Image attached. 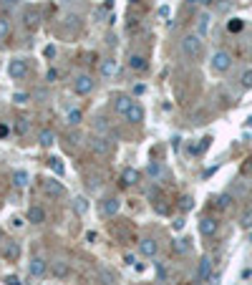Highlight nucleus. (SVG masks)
I'll list each match as a JSON object with an SVG mask.
<instances>
[{"label": "nucleus", "mask_w": 252, "mask_h": 285, "mask_svg": "<svg viewBox=\"0 0 252 285\" xmlns=\"http://www.w3.org/2000/svg\"><path fill=\"white\" fill-rule=\"evenodd\" d=\"M182 53L187 58H199L202 56V36L199 33H189L182 38Z\"/></svg>", "instance_id": "obj_1"}, {"label": "nucleus", "mask_w": 252, "mask_h": 285, "mask_svg": "<svg viewBox=\"0 0 252 285\" xmlns=\"http://www.w3.org/2000/svg\"><path fill=\"white\" fill-rule=\"evenodd\" d=\"M209 68L214 74H227L232 68V53L229 51H214L209 58Z\"/></svg>", "instance_id": "obj_2"}, {"label": "nucleus", "mask_w": 252, "mask_h": 285, "mask_svg": "<svg viewBox=\"0 0 252 285\" xmlns=\"http://www.w3.org/2000/svg\"><path fill=\"white\" fill-rule=\"evenodd\" d=\"M73 91H76L78 96H89V94L94 91V79H91L89 74H78V76L73 79Z\"/></svg>", "instance_id": "obj_3"}, {"label": "nucleus", "mask_w": 252, "mask_h": 285, "mask_svg": "<svg viewBox=\"0 0 252 285\" xmlns=\"http://www.w3.org/2000/svg\"><path fill=\"white\" fill-rule=\"evenodd\" d=\"M89 147H91V152L96 154V157H109L111 154V141L106 139V136H91V141H89Z\"/></svg>", "instance_id": "obj_4"}, {"label": "nucleus", "mask_w": 252, "mask_h": 285, "mask_svg": "<svg viewBox=\"0 0 252 285\" xmlns=\"http://www.w3.org/2000/svg\"><path fill=\"white\" fill-rule=\"evenodd\" d=\"M8 76H11V79H26V76H28V61H26V58H11V63H8Z\"/></svg>", "instance_id": "obj_5"}, {"label": "nucleus", "mask_w": 252, "mask_h": 285, "mask_svg": "<svg viewBox=\"0 0 252 285\" xmlns=\"http://www.w3.org/2000/svg\"><path fill=\"white\" fill-rule=\"evenodd\" d=\"M46 272H48V262H46L41 255L31 257V262H28V275H31V277H43Z\"/></svg>", "instance_id": "obj_6"}, {"label": "nucleus", "mask_w": 252, "mask_h": 285, "mask_svg": "<svg viewBox=\"0 0 252 285\" xmlns=\"http://www.w3.org/2000/svg\"><path fill=\"white\" fill-rule=\"evenodd\" d=\"M197 282H204V280H209L212 277V257L209 255H204L202 260H199V265H197Z\"/></svg>", "instance_id": "obj_7"}, {"label": "nucleus", "mask_w": 252, "mask_h": 285, "mask_svg": "<svg viewBox=\"0 0 252 285\" xmlns=\"http://www.w3.org/2000/svg\"><path fill=\"white\" fill-rule=\"evenodd\" d=\"M139 252H141L144 257H156L159 242H156L154 237H144V240H139Z\"/></svg>", "instance_id": "obj_8"}, {"label": "nucleus", "mask_w": 252, "mask_h": 285, "mask_svg": "<svg viewBox=\"0 0 252 285\" xmlns=\"http://www.w3.org/2000/svg\"><path fill=\"white\" fill-rule=\"evenodd\" d=\"M51 272H53V277H68L71 275V262L68 260H53Z\"/></svg>", "instance_id": "obj_9"}, {"label": "nucleus", "mask_w": 252, "mask_h": 285, "mask_svg": "<svg viewBox=\"0 0 252 285\" xmlns=\"http://www.w3.org/2000/svg\"><path fill=\"white\" fill-rule=\"evenodd\" d=\"M43 192L51 194V197H63L66 194V187L58 179H48V182H43Z\"/></svg>", "instance_id": "obj_10"}, {"label": "nucleus", "mask_w": 252, "mask_h": 285, "mask_svg": "<svg viewBox=\"0 0 252 285\" xmlns=\"http://www.w3.org/2000/svg\"><path fill=\"white\" fill-rule=\"evenodd\" d=\"M119 207H121V202H119L116 197H106V199L101 202V215H104V217H114V215L119 212Z\"/></svg>", "instance_id": "obj_11"}, {"label": "nucleus", "mask_w": 252, "mask_h": 285, "mask_svg": "<svg viewBox=\"0 0 252 285\" xmlns=\"http://www.w3.org/2000/svg\"><path fill=\"white\" fill-rule=\"evenodd\" d=\"M217 230H219V222H217L214 217H204V220H199V232H202L204 237H212Z\"/></svg>", "instance_id": "obj_12"}, {"label": "nucleus", "mask_w": 252, "mask_h": 285, "mask_svg": "<svg viewBox=\"0 0 252 285\" xmlns=\"http://www.w3.org/2000/svg\"><path fill=\"white\" fill-rule=\"evenodd\" d=\"M28 222L31 225H43L46 222V209L43 207H38V204H33V207H28Z\"/></svg>", "instance_id": "obj_13"}, {"label": "nucleus", "mask_w": 252, "mask_h": 285, "mask_svg": "<svg viewBox=\"0 0 252 285\" xmlns=\"http://www.w3.org/2000/svg\"><path fill=\"white\" fill-rule=\"evenodd\" d=\"M146 174L151 177V182H161V179L166 177V169H164L159 162H149V167H146Z\"/></svg>", "instance_id": "obj_14"}, {"label": "nucleus", "mask_w": 252, "mask_h": 285, "mask_svg": "<svg viewBox=\"0 0 252 285\" xmlns=\"http://www.w3.org/2000/svg\"><path fill=\"white\" fill-rule=\"evenodd\" d=\"M121 184H126V187L139 184V172H136L134 167H126V169L121 172Z\"/></svg>", "instance_id": "obj_15"}, {"label": "nucleus", "mask_w": 252, "mask_h": 285, "mask_svg": "<svg viewBox=\"0 0 252 285\" xmlns=\"http://www.w3.org/2000/svg\"><path fill=\"white\" fill-rule=\"evenodd\" d=\"M131 106H134V99H131V96H124V94L116 96V101H114V109H116L119 114H126Z\"/></svg>", "instance_id": "obj_16"}, {"label": "nucleus", "mask_w": 252, "mask_h": 285, "mask_svg": "<svg viewBox=\"0 0 252 285\" xmlns=\"http://www.w3.org/2000/svg\"><path fill=\"white\" fill-rule=\"evenodd\" d=\"M124 116H126V121H131V124H141V121H144V109H141L139 104H134Z\"/></svg>", "instance_id": "obj_17"}, {"label": "nucleus", "mask_w": 252, "mask_h": 285, "mask_svg": "<svg viewBox=\"0 0 252 285\" xmlns=\"http://www.w3.org/2000/svg\"><path fill=\"white\" fill-rule=\"evenodd\" d=\"M11 182H13V187H18V189H23V187H28V182H31V177H28V172H23V169H18V172H13V177H11Z\"/></svg>", "instance_id": "obj_18"}, {"label": "nucleus", "mask_w": 252, "mask_h": 285, "mask_svg": "<svg viewBox=\"0 0 252 285\" xmlns=\"http://www.w3.org/2000/svg\"><path fill=\"white\" fill-rule=\"evenodd\" d=\"M3 257H6V260H11V262H13V260H18V257H21V245H18V242H8V245H6V250H3Z\"/></svg>", "instance_id": "obj_19"}, {"label": "nucleus", "mask_w": 252, "mask_h": 285, "mask_svg": "<svg viewBox=\"0 0 252 285\" xmlns=\"http://www.w3.org/2000/svg\"><path fill=\"white\" fill-rule=\"evenodd\" d=\"M209 21H212V18H209V13H202V16L197 18V33H199L202 38L209 33Z\"/></svg>", "instance_id": "obj_20"}, {"label": "nucleus", "mask_w": 252, "mask_h": 285, "mask_svg": "<svg viewBox=\"0 0 252 285\" xmlns=\"http://www.w3.org/2000/svg\"><path fill=\"white\" fill-rule=\"evenodd\" d=\"M114 74H116V61L114 58H104L101 61V76L104 79H111Z\"/></svg>", "instance_id": "obj_21"}, {"label": "nucleus", "mask_w": 252, "mask_h": 285, "mask_svg": "<svg viewBox=\"0 0 252 285\" xmlns=\"http://www.w3.org/2000/svg\"><path fill=\"white\" fill-rule=\"evenodd\" d=\"M189 250H192V240H189V237L174 240V252H177V255H187Z\"/></svg>", "instance_id": "obj_22"}, {"label": "nucleus", "mask_w": 252, "mask_h": 285, "mask_svg": "<svg viewBox=\"0 0 252 285\" xmlns=\"http://www.w3.org/2000/svg\"><path fill=\"white\" fill-rule=\"evenodd\" d=\"M38 144H41V147H53V144H56V134H53L51 129H43V131L38 134Z\"/></svg>", "instance_id": "obj_23"}, {"label": "nucleus", "mask_w": 252, "mask_h": 285, "mask_svg": "<svg viewBox=\"0 0 252 285\" xmlns=\"http://www.w3.org/2000/svg\"><path fill=\"white\" fill-rule=\"evenodd\" d=\"M38 21H41V13L33 8V11H28V13H26V21H23V23H26V28H36V26H38Z\"/></svg>", "instance_id": "obj_24"}, {"label": "nucleus", "mask_w": 252, "mask_h": 285, "mask_svg": "<svg viewBox=\"0 0 252 285\" xmlns=\"http://www.w3.org/2000/svg\"><path fill=\"white\" fill-rule=\"evenodd\" d=\"M129 68L131 71H144L146 68V58L144 56H131L129 58Z\"/></svg>", "instance_id": "obj_25"}, {"label": "nucleus", "mask_w": 252, "mask_h": 285, "mask_svg": "<svg viewBox=\"0 0 252 285\" xmlns=\"http://www.w3.org/2000/svg\"><path fill=\"white\" fill-rule=\"evenodd\" d=\"M81 121H83L81 109H76V106H73V109H68V124H71V126H78Z\"/></svg>", "instance_id": "obj_26"}, {"label": "nucleus", "mask_w": 252, "mask_h": 285, "mask_svg": "<svg viewBox=\"0 0 252 285\" xmlns=\"http://www.w3.org/2000/svg\"><path fill=\"white\" fill-rule=\"evenodd\" d=\"M28 131H31V121H28V119H23V116H21V119H16V134L26 136Z\"/></svg>", "instance_id": "obj_27"}, {"label": "nucleus", "mask_w": 252, "mask_h": 285, "mask_svg": "<svg viewBox=\"0 0 252 285\" xmlns=\"http://www.w3.org/2000/svg\"><path fill=\"white\" fill-rule=\"evenodd\" d=\"M192 207H194V197H192V194H182V197H179V209H182V212H189Z\"/></svg>", "instance_id": "obj_28"}, {"label": "nucleus", "mask_w": 252, "mask_h": 285, "mask_svg": "<svg viewBox=\"0 0 252 285\" xmlns=\"http://www.w3.org/2000/svg\"><path fill=\"white\" fill-rule=\"evenodd\" d=\"M73 209H76V215H86L89 199H86V197H76V199H73Z\"/></svg>", "instance_id": "obj_29"}, {"label": "nucleus", "mask_w": 252, "mask_h": 285, "mask_svg": "<svg viewBox=\"0 0 252 285\" xmlns=\"http://www.w3.org/2000/svg\"><path fill=\"white\" fill-rule=\"evenodd\" d=\"M209 141H212V136H204V139H202L197 147H189V154H194V157H197V154H202V152L209 147Z\"/></svg>", "instance_id": "obj_30"}, {"label": "nucleus", "mask_w": 252, "mask_h": 285, "mask_svg": "<svg viewBox=\"0 0 252 285\" xmlns=\"http://www.w3.org/2000/svg\"><path fill=\"white\" fill-rule=\"evenodd\" d=\"M242 28H244V21H242V18H232V21L227 23V31H229V33H239Z\"/></svg>", "instance_id": "obj_31"}, {"label": "nucleus", "mask_w": 252, "mask_h": 285, "mask_svg": "<svg viewBox=\"0 0 252 285\" xmlns=\"http://www.w3.org/2000/svg\"><path fill=\"white\" fill-rule=\"evenodd\" d=\"M94 129L99 131V136H104V134L109 131V124H106V119H104V116H99V119L94 121Z\"/></svg>", "instance_id": "obj_32"}, {"label": "nucleus", "mask_w": 252, "mask_h": 285, "mask_svg": "<svg viewBox=\"0 0 252 285\" xmlns=\"http://www.w3.org/2000/svg\"><path fill=\"white\" fill-rule=\"evenodd\" d=\"M239 84H242V89H252V68L242 71V76H239Z\"/></svg>", "instance_id": "obj_33"}, {"label": "nucleus", "mask_w": 252, "mask_h": 285, "mask_svg": "<svg viewBox=\"0 0 252 285\" xmlns=\"http://www.w3.org/2000/svg\"><path fill=\"white\" fill-rule=\"evenodd\" d=\"M229 204H232V194H219L217 197V207L219 209H229Z\"/></svg>", "instance_id": "obj_34"}, {"label": "nucleus", "mask_w": 252, "mask_h": 285, "mask_svg": "<svg viewBox=\"0 0 252 285\" xmlns=\"http://www.w3.org/2000/svg\"><path fill=\"white\" fill-rule=\"evenodd\" d=\"M239 225H242L244 230H252V209L242 212V217H239Z\"/></svg>", "instance_id": "obj_35"}, {"label": "nucleus", "mask_w": 252, "mask_h": 285, "mask_svg": "<svg viewBox=\"0 0 252 285\" xmlns=\"http://www.w3.org/2000/svg\"><path fill=\"white\" fill-rule=\"evenodd\" d=\"M99 277H101V282H104V285H114V275H111L106 267H101V270H99Z\"/></svg>", "instance_id": "obj_36"}, {"label": "nucleus", "mask_w": 252, "mask_h": 285, "mask_svg": "<svg viewBox=\"0 0 252 285\" xmlns=\"http://www.w3.org/2000/svg\"><path fill=\"white\" fill-rule=\"evenodd\" d=\"M8 36H11V23L6 18H0V41L8 38Z\"/></svg>", "instance_id": "obj_37"}, {"label": "nucleus", "mask_w": 252, "mask_h": 285, "mask_svg": "<svg viewBox=\"0 0 252 285\" xmlns=\"http://www.w3.org/2000/svg\"><path fill=\"white\" fill-rule=\"evenodd\" d=\"M51 167H53V172H56V174H58V177H61V174H63V172H66V167H63V164H61V159H51Z\"/></svg>", "instance_id": "obj_38"}, {"label": "nucleus", "mask_w": 252, "mask_h": 285, "mask_svg": "<svg viewBox=\"0 0 252 285\" xmlns=\"http://www.w3.org/2000/svg\"><path fill=\"white\" fill-rule=\"evenodd\" d=\"M156 275H159V280H161V282L166 280V267H164V262H156Z\"/></svg>", "instance_id": "obj_39"}, {"label": "nucleus", "mask_w": 252, "mask_h": 285, "mask_svg": "<svg viewBox=\"0 0 252 285\" xmlns=\"http://www.w3.org/2000/svg\"><path fill=\"white\" fill-rule=\"evenodd\" d=\"M242 172H244L247 177H252V157H247V162L242 164Z\"/></svg>", "instance_id": "obj_40"}, {"label": "nucleus", "mask_w": 252, "mask_h": 285, "mask_svg": "<svg viewBox=\"0 0 252 285\" xmlns=\"http://www.w3.org/2000/svg\"><path fill=\"white\" fill-rule=\"evenodd\" d=\"M13 99H16V104H28V99H31V96H28V94H23V91H21V94H16V96H13Z\"/></svg>", "instance_id": "obj_41"}, {"label": "nucleus", "mask_w": 252, "mask_h": 285, "mask_svg": "<svg viewBox=\"0 0 252 285\" xmlns=\"http://www.w3.org/2000/svg\"><path fill=\"white\" fill-rule=\"evenodd\" d=\"M227 8H229V0H219V6H217V11H219V13H227Z\"/></svg>", "instance_id": "obj_42"}, {"label": "nucleus", "mask_w": 252, "mask_h": 285, "mask_svg": "<svg viewBox=\"0 0 252 285\" xmlns=\"http://www.w3.org/2000/svg\"><path fill=\"white\" fill-rule=\"evenodd\" d=\"M46 79H48V81H56V79H58V71H56V68H51V71L46 74Z\"/></svg>", "instance_id": "obj_43"}, {"label": "nucleus", "mask_w": 252, "mask_h": 285, "mask_svg": "<svg viewBox=\"0 0 252 285\" xmlns=\"http://www.w3.org/2000/svg\"><path fill=\"white\" fill-rule=\"evenodd\" d=\"M89 187H91V189H99V187H101V182H99V177H94V179H89Z\"/></svg>", "instance_id": "obj_44"}, {"label": "nucleus", "mask_w": 252, "mask_h": 285, "mask_svg": "<svg viewBox=\"0 0 252 285\" xmlns=\"http://www.w3.org/2000/svg\"><path fill=\"white\" fill-rule=\"evenodd\" d=\"M6 282H8V285H21V277H18V275H11Z\"/></svg>", "instance_id": "obj_45"}, {"label": "nucleus", "mask_w": 252, "mask_h": 285, "mask_svg": "<svg viewBox=\"0 0 252 285\" xmlns=\"http://www.w3.org/2000/svg\"><path fill=\"white\" fill-rule=\"evenodd\" d=\"M11 134V129L6 126V124H0V139H3V136H8Z\"/></svg>", "instance_id": "obj_46"}, {"label": "nucleus", "mask_w": 252, "mask_h": 285, "mask_svg": "<svg viewBox=\"0 0 252 285\" xmlns=\"http://www.w3.org/2000/svg\"><path fill=\"white\" fill-rule=\"evenodd\" d=\"M46 56L53 58V56H56V46H48V48H46Z\"/></svg>", "instance_id": "obj_47"}, {"label": "nucleus", "mask_w": 252, "mask_h": 285, "mask_svg": "<svg viewBox=\"0 0 252 285\" xmlns=\"http://www.w3.org/2000/svg\"><path fill=\"white\" fill-rule=\"evenodd\" d=\"M192 6H197V3H202V6H207V3H212V0H189Z\"/></svg>", "instance_id": "obj_48"}, {"label": "nucleus", "mask_w": 252, "mask_h": 285, "mask_svg": "<svg viewBox=\"0 0 252 285\" xmlns=\"http://www.w3.org/2000/svg\"><path fill=\"white\" fill-rule=\"evenodd\" d=\"M3 3H6V6H11V8H13V6H18V0H3Z\"/></svg>", "instance_id": "obj_49"}, {"label": "nucleus", "mask_w": 252, "mask_h": 285, "mask_svg": "<svg viewBox=\"0 0 252 285\" xmlns=\"http://www.w3.org/2000/svg\"><path fill=\"white\" fill-rule=\"evenodd\" d=\"M63 3H73V0H63Z\"/></svg>", "instance_id": "obj_50"}, {"label": "nucleus", "mask_w": 252, "mask_h": 285, "mask_svg": "<svg viewBox=\"0 0 252 285\" xmlns=\"http://www.w3.org/2000/svg\"><path fill=\"white\" fill-rule=\"evenodd\" d=\"M131 3H139V0H131Z\"/></svg>", "instance_id": "obj_51"}]
</instances>
